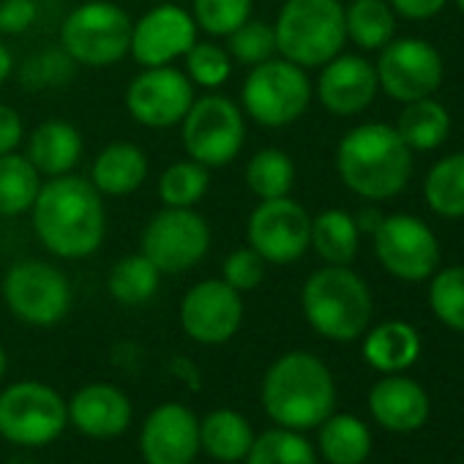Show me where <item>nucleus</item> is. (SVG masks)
Listing matches in <instances>:
<instances>
[{"instance_id":"nucleus-29","label":"nucleus","mask_w":464,"mask_h":464,"mask_svg":"<svg viewBox=\"0 0 464 464\" xmlns=\"http://www.w3.org/2000/svg\"><path fill=\"white\" fill-rule=\"evenodd\" d=\"M42 175L28 156L12 150L0 156V216H23L34 208Z\"/></svg>"},{"instance_id":"nucleus-39","label":"nucleus","mask_w":464,"mask_h":464,"mask_svg":"<svg viewBox=\"0 0 464 464\" xmlns=\"http://www.w3.org/2000/svg\"><path fill=\"white\" fill-rule=\"evenodd\" d=\"M186 58V74L199 88H218L232 74V58L224 47L213 42H194Z\"/></svg>"},{"instance_id":"nucleus-16","label":"nucleus","mask_w":464,"mask_h":464,"mask_svg":"<svg viewBox=\"0 0 464 464\" xmlns=\"http://www.w3.org/2000/svg\"><path fill=\"white\" fill-rule=\"evenodd\" d=\"M194 102V82L186 72L169 66L142 69L126 88L129 115L148 129L178 126Z\"/></svg>"},{"instance_id":"nucleus-35","label":"nucleus","mask_w":464,"mask_h":464,"mask_svg":"<svg viewBox=\"0 0 464 464\" xmlns=\"http://www.w3.org/2000/svg\"><path fill=\"white\" fill-rule=\"evenodd\" d=\"M210 186V172L205 164L186 159L169 164L159 178V197L164 208H194Z\"/></svg>"},{"instance_id":"nucleus-30","label":"nucleus","mask_w":464,"mask_h":464,"mask_svg":"<svg viewBox=\"0 0 464 464\" xmlns=\"http://www.w3.org/2000/svg\"><path fill=\"white\" fill-rule=\"evenodd\" d=\"M347 39L361 50H382L396 31V17L388 0H353L344 9Z\"/></svg>"},{"instance_id":"nucleus-40","label":"nucleus","mask_w":464,"mask_h":464,"mask_svg":"<svg viewBox=\"0 0 464 464\" xmlns=\"http://www.w3.org/2000/svg\"><path fill=\"white\" fill-rule=\"evenodd\" d=\"M266 260L252 249V246H244V249H236L221 266V279L236 287L241 295L244 293H252L263 285L266 279Z\"/></svg>"},{"instance_id":"nucleus-22","label":"nucleus","mask_w":464,"mask_h":464,"mask_svg":"<svg viewBox=\"0 0 464 464\" xmlns=\"http://www.w3.org/2000/svg\"><path fill=\"white\" fill-rule=\"evenodd\" d=\"M28 159L42 178L69 175L82 159V134L69 121H44L28 140Z\"/></svg>"},{"instance_id":"nucleus-12","label":"nucleus","mask_w":464,"mask_h":464,"mask_svg":"<svg viewBox=\"0 0 464 464\" xmlns=\"http://www.w3.org/2000/svg\"><path fill=\"white\" fill-rule=\"evenodd\" d=\"M249 246L271 266H290L312 246V216L290 197L260 199L246 224Z\"/></svg>"},{"instance_id":"nucleus-19","label":"nucleus","mask_w":464,"mask_h":464,"mask_svg":"<svg viewBox=\"0 0 464 464\" xmlns=\"http://www.w3.org/2000/svg\"><path fill=\"white\" fill-rule=\"evenodd\" d=\"M380 91L374 66L361 55H336L328 61L317 80L320 104L339 118L363 112Z\"/></svg>"},{"instance_id":"nucleus-13","label":"nucleus","mask_w":464,"mask_h":464,"mask_svg":"<svg viewBox=\"0 0 464 464\" xmlns=\"http://www.w3.org/2000/svg\"><path fill=\"white\" fill-rule=\"evenodd\" d=\"M374 238V255L380 266L404 282H423L437 271L440 263V246L429 224H423L418 216L393 213L380 221V227L372 232Z\"/></svg>"},{"instance_id":"nucleus-38","label":"nucleus","mask_w":464,"mask_h":464,"mask_svg":"<svg viewBox=\"0 0 464 464\" xmlns=\"http://www.w3.org/2000/svg\"><path fill=\"white\" fill-rule=\"evenodd\" d=\"M227 53L232 61L246 63V66H257L263 61H271L276 53L274 25L249 17L241 28H236L227 36Z\"/></svg>"},{"instance_id":"nucleus-23","label":"nucleus","mask_w":464,"mask_h":464,"mask_svg":"<svg viewBox=\"0 0 464 464\" xmlns=\"http://www.w3.org/2000/svg\"><path fill=\"white\" fill-rule=\"evenodd\" d=\"M148 178V156L134 142H110L99 150L91 167V183L99 194L126 197L134 194Z\"/></svg>"},{"instance_id":"nucleus-25","label":"nucleus","mask_w":464,"mask_h":464,"mask_svg":"<svg viewBox=\"0 0 464 464\" xmlns=\"http://www.w3.org/2000/svg\"><path fill=\"white\" fill-rule=\"evenodd\" d=\"M420 355V336L401 320H388L372 328L363 339V358L382 374H399L410 369Z\"/></svg>"},{"instance_id":"nucleus-34","label":"nucleus","mask_w":464,"mask_h":464,"mask_svg":"<svg viewBox=\"0 0 464 464\" xmlns=\"http://www.w3.org/2000/svg\"><path fill=\"white\" fill-rule=\"evenodd\" d=\"M246 464H317V450L312 442L293 429H268L255 437Z\"/></svg>"},{"instance_id":"nucleus-32","label":"nucleus","mask_w":464,"mask_h":464,"mask_svg":"<svg viewBox=\"0 0 464 464\" xmlns=\"http://www.w3.org/2000/svg\"><path fill=\"white\" fill-rule=\"evenodd\" d=\"M159 279H161V274L156 271V266L140 252V255H129V257H123V260H118L112 266L107 287H110V295L118 304L142 306L156 295Z\"/></svg>"},{"instance_id":"nucleus-9","label":"nucleus","mask_w":464,"mask_h":464,"mask_svg":"<svg viewBox=\"0 0 464 464\" xmlns=\"http://www.w3.org/2000/svg\"><path fill=\"white\" fill-rule=\"evenodd\" d=\"M244 110L252 121L268 129L295 123L312 104V82L306 69L279 58L257 63L241 91Z\"/></svg>"},{"instance_id":"nucleus-17","label":"nucleus","mask_w":464,"mask_h":464,"mask_svg":"<svg viewBox=\"0 0 464 464\" xmlns=\"http://www.w3.org/2000/svg\"><path fill=\"white\" fill-rule=\"evenodd\" d=\"M194 42H197L194 17L175 4H159L134 23L129 53L142 69H156V66H169L175 58H183Z\"/></svg>"},{"instance_id":"nucleus-42","label":"nucleus","mask_w":464,"mask_h":464,"mask_svg":"<svg viewBox=\"0 0 464 464\" xmlns=\"http://www.w3.org/2000/svg\"><path fill=\"white\" fill-rule=\"evenodd\" d=\"M23 118L14 107L0 104V156L17 150V145L23 142Z\"/></svg>"},{"instance_id":"nucleus-43","label":"nucleus","mask_w":464,"mask_h":464,"mask_svg":"<svg viewBox=\"0 0 464 464\" xmlns=\"http://www.w3.org/2000/svg\"><path fill=\"white\" fill-rule=\"evenodd\" d=\"M388 4L407 20H429L445 9L448 0H388Z\"/></svg>"},{"instance_id":"nucleus-48","label":"nucleus","mask_w":464,"mask_h":464,"mask_svg":"<svg viewBox=\"0 0 464 464\" xmlns=\"http://www.w3.org/2000/svg\"><path fill=\"white\" fill-rule=\"evenodd\" d=\"M153 4H167V0H153Z\"/></svg>"},{"instance_id":"nucleus-45","label":"nucleus","mask_w":464,"mask_h":464,"mask_svg":"<svg viewBox=\"0 0 464 464\" xmlns=\"http://www.w3.org/2000/svg\"><path fill=\"white\" fill-rule=\"evenodd\" d=\"M12 69H14V58H12L9 47H6L4 42H0V85H4V82L9 80Z\"/></svg>"},{"instance_id":"nucleus-20","label":"nucleus","mask_w":464,"mask_h":464,"mask_svg":"<svg viewBox=\"0 0 464 464\" xmlns=\"http://www.w3.org/2000/svg\"><path fill=\"white\" fill-rule=\"evenodd\" d=\"M69 420L85 437L112 440L131 426V401L110 382H91L72 396Z\"/></svg>"},{"instance_id":"nucleus-31","label":"nucleus","mask_w":464,"mask_h":464,"mask_svg":"<svg viewBox=\"0 0 464 464\" xmlns=\"http://www.w3.org/2000/svg\"><path fill=\"white\" fill-rule=\"evenodd\" d=\"M429 208L445 218L464 216V150L437 161L423 183Z\"/></svg>"},{"instance_id":"nucleus-18","label":"nucleus","mask_w":464,"mask_h":464,"mask_svg":"<svg viewBox=\"0 0 464 464\" xmlns=\"http://www.w3.org/2000/svg\"><path fill=\"white\" fill-rule=\"evenodd\" d=\"M145 464H191L199 453V418L180 401H164L148 412L140 429Z\"/></svg>"},{"instance_id":"nucleus-11","label":"nucleus","mask_w":464,"mask_h":464,"mask_svg":"<svg viewBox=\"0 0 464 464\" xmlns=\"http://www.w3.org/2000/svg\"><path fill=\"white\" fill-rule=\"evenodd\" d=\"M210 249V227L194 208H164L142 229V255L159 274H186Z\"/></svg>"},{"instance_id":"nucleus-47","label":"nucleus","mask_w":464,"mask_h":464,"mask_svg":"<svg viewBox=\"0 0 464 464\" xmlns=\"http://www.w3.org/2000/svg\"><path fill=\"white\" fill-rule=\"evenodd\" d=\"M456 6H459V12L464 14V0H456Z\"/></svg>"},{"instance_id":"nucleus-24","label":"nucleus","mask_w":464,"mask_h":464,"mask_svg":"<svg viewBox=\"0 0 464 464\" xmlns=\"http://www.w3.org/2000/svg\"><path fill=\"white\" fill-rule=\"evenodd\" d=\"M255 437L252 423L236 410H213L199 420V450L221 464L244 461Z\"/></svg>"},{"instance_id":"nucleus-26","label":"nucleus","mask_w":464,"mask_h":464,"mask_svg":"<svg viewBox=\"0 0 464 464\" xmlns=\"http://www.w3.org/2000/svg\"><path fill=\"white\" fill-rule=\"evenodd\" d=\"M312 246L328 266H350L358 257V246H361V229L355 224V216L339 208L314 216Z\"/></svg>"},{"instance_id":"nucleus-4","label":"nucleus","mask_w":464,"mask_h":464,"mask_svg":"<svg viewBox=\"0 0 464 464\" xmlns=\"http://www.w3.org/2000/svg\"><path fill=\"white\" fill-rule=\"evenodd\" d=\"M301 306L306 323L331 342H353L363 336L372 320V293L347 266H325L314 271L301 290Z\"/></svg>"},{"instance_id":"nucleus-10","label":"nucleus","mask_w":464,"mask_h":464,"mask_svg":"<svg viewBox=\"0 0 464 464\" xmlns=\"http://www.w3.org/2000/svg\"><path fill=\"white\" fill-rule=\"evenodd\" d=\"M4 298L12 314L34 328H53L72 309L66 274L44 260L14 263L4 276Z\"/></svg>"},{"instance_id":"nucleus-2","label":"nucleus","mask_w":464,"mask_h":464,"mask_svg":"<svg viewBox=\"0 0 464 464\" xmlns=\"http://www.w3.org/2000/svg\"><path fill=\"white\" fill-rule=\"evenodd\" d=\"M268 418L293 431L317 429L336 404V382L331 369L312 353L293 350L276 358L260 388Z\"/></svg>"},{"instance_id":"nucleus-44","label":"nucleus","mask_w":464,"mask_h":464,"mask_svg":"<svg viewBox=\"0 0 464 464\" xmlns=\"http://www.w3.org/2000/svg\"><path fill=\"white\" fill-rule=\"evenodd\" d=\"M385 216L374 208V205H366V208H361L358 213H355V224H358V229L361 232H369V236H372V232L380 227V221H382Z\"/></svg>"},{"instance_id":"nucleus-6","label":"nucleus","mask_w":464,"mask_h":464,"mask_svg":"<svg viewBox=\"0 0 464 464\" xmlns=\"http://www.w3.org/2000/svg\"><path fill=\"white\" fill-rule=\"evenodd\" d=\"M131 28V17L118 4L88 0L63 20L61 47L74 63L104 69L129 55Z\"/></svg>"},{"instance_id":"nucleus-21","label":"nucleus","mask_w":464,"mask_h":464,"mask_svg":"<svg viewBox=\"0 0 464 464\" xmlns=\"http://www.w3.org/2000/svg\"><path fill=\"white\" fill-rule=\"evenodd\" d=\"M369 410L382 429L410 434L429 420V396L415 380L388 374L374 382L369 393Z\"/></svg>"},{"instance_id":"nucleus-15","label":"nucleus","mask_w":464,"mask_h":464,"mask_svg":"<svg viewBox=\"0 0 464 464\" xmlns=\"http://www.w3.org/2000/svg\"><path fill=\"white\" fill-rule=\"evenodd\" d=\"M377 82L396 102L431 96L442 82V58L423 39H391L377 58Z\"/></svg>"},{"instance_id":"nucleus-36","label":"nucleus","mask_w":464,"mask_h":464,"mask_svg":"<svg viewBox=\"0 0 464 464\" xmlns=\"http://www.w3.org/2000/svg\"><path fill=\"white\" fill-rule=\"evenodd\" d=\"M429 304L442 325L464 334V266L445 268L431 279Z\"/></svg>"},{"instance_id":"nucleus-33","label":"nucleus","mask_w":464,"mask_h":464,"mask_svg":"<svg viewBox=\"0 0 464 464\" xmlns=\"http://www.w3.org/2000/svg\"><path fill=\"white\" fill-rule=\"evenodd\" d=\"M246 186L260 199H279L290 197L295 186V164L279 148L257 150L246 164Z\"/></svg>"},{"instance_id":"nucleus-7","label":"nucleus","mask_w":464,"mask_h":464,"mask_svg":"<svg viewBox=\"0 0 464 464\" xmlns=\"http://www.w3.org/2000/svg\"><path fill=\"white\" fill-rule=\"evenodd\" d=\"M66 426L69 404L55 388L39 380L14 382L0 393V437L14 445H50L63 434Z\"/></svg>"},{"instance_id":"nucleus-3","label":"nucleus","mask_w":464,"mask_h":464,"mask_svg":"<svg viewBox=\"0 0 464 464\" xmlns=\"http://www.w3.org/2000/svg\"><path fill=\"white\" fill-rule=\"evenodd\" d=\"M339 178L350 191L363 199L396 197L412 172V150L385 123H363L339 142L336 150Z\"/></svg>"},{"instance_id":"nucleus-37","label":"nucleus","mask_w":464,"mask_h":464,"mask_svg":"<svg viewBox=\"0 0 464 464\" xmlns=\"http://www.w3.org/2000/svg\"><path fill=\"white\" fill-rule=\"evenodd\" d=\"M255 0H194L191 17L210 36H229L252 17Z\"/></svg>"},{"instance_id":"nucleus-46","label":"nucleus","mask_w":464,"mask_h":464,"mask_svg":"<svg viewBox=\"0 0 464 464\" xmlns=\"http://www.w3.org/2000/svg\"><path fill=\"white\" fill-rule=\"evenodd\" d=\"M6 366H9V358H6L4 344H0V380H4V374H6Z\"/></svg>"},{"instance_id":"nucleus-8","label":"nucleus","mask_w":464,"mask_h":464,"mask_svg":"<svg viewBox=\"0 0 464 464\" xmlns=\"http://www.w3.org/2000/svg\"><path fill=\"white\" fill-rule=\"evenodd\" d=\"M183 123V148L188 159L210 167L232 164L246 142L244 110L218 93H208L191 102Z\"/></svg>"},{"instance_id":"nucleus-5","label":"nucleus","mask_w":464,"mask_h":464,"mask_svg":"<svg viewBox=\"0 0 464 464\" xmlns=\"http://www.w3.org/2000/svg\"><path fill=\"white\" fill-rule=\"evenodd\" d=\"M274 34L285 61L301 69L325 66L347 42L344 6L339 0H285Z\"/></svg>"},{"instance_id":"nucleus-41","label":"nucleus","mask_w":464,"mask_h":464,"mask_svg":"<svg viewBox=\"0 0 464 464\" xmlns=\"http://www.w3.org/2000/svg\"><path fill=\"white\" fill-rule=\"evenodd\" d=\"M39 17L34 0H0V31L17 36L25 34Z\"/></svg>"},{"instance_id":"nucleus-27","label":"nucleus","mask_w":464,"mask_h":464,"mask_svg":"<svg viewBox=\"0 0 464 464\" xmlns=\"http://www.w3.org/2000/svg\"><path fill=\"white\" fill-rule=\"evenodd\" d=\"M320 453L328 464H363L372 453L369 426L347 412L328 415L320 426Z\"/></svg>"},{"instance_id":"nucleus-14","label":"nucleus","mask_w":464,"mask_h":464,"mask_svg":"<svg viewBox=\"0 0 464 464\" xmlns=\"http://www.w3.org/2000/svg\"><path fill=\"white\" fill-rule=\"evenodd\" d=\"M244 325V298L224 279L197 282L180 301V328L205 347L224 344Z\"/></svg>"},{"instance_id":"nucleus-1","label":"nucleus","mask_w":464,"mask_h":464,"mask_svg":"<svg viewBox=\"0 0 464 464\" xmlns=\"http://www.w3.org/2000/svg\"><path fill=\"white\" fill-rule=\"evenodd\" d=\"M42 246L61 260H82L102 249L107 210L99 188L80 175H58L42 183L31 208Z\"/></svg>"},{"instance_id":"nucleus-28","label":"nucleus","mask_w":464,"mask_h":464,"mask_svg":"<svg viewBox=\"0 0 464 464\" xmlns=\"http://www.w3.org/2000/svg\"><path fill=\"white\" fill-rule=\"evenodd\" d=\"M393 129L410 150H434L448 140L450 115L440 102L426 96L404 104V112L399 115Z\"/></svg>"}]
</instances>
